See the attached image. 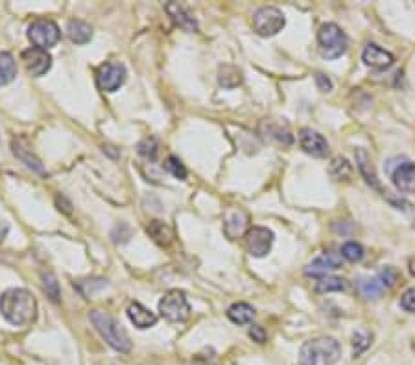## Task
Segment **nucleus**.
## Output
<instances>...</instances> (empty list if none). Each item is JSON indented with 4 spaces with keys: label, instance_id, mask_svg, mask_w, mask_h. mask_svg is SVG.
Listing matches in <instances>:
<instances>
[{
    "label": "nucleus",
    "instance_id": "obj_1",
    "mask_svg": "<svg viewBox=\"0 0 415 365\" xmlns=\"http://www.w3.org/2000/svg\"><path fill=\"white\" fill-rule=\"evenodd\" d=\"M0 314L13 326L30 325L37 316V301L25 288H11L0 296Z\"/></svg>",
    "mask_w": 415,
    "mask_h": 365
},
{
    "label": "nucleus",
    "instance_id": "obj_2",
    "mask_svg": "<svg viewBox=\"0 0 415 365\" xmlns=\"http://www.w3.org/2000/svg\"><path fill=\"white\" fill-rule=\"evenodd\" d=\"M341 356V347L334 338H316L307 341L299 352L301 365H334Z\"/></svg>",
    "mask_w": 415,
    "mask_h": 365
},
{
    "label": "nucleus",
    "instance_id": "obj_3",
    "mask_svg": "<svg viewBox=\"0 0 415 365\" xmlns=\"http://www.w3.org/2000/svg\"><path fill=\"white\" fill-rule=\"evenodd\" d=\"M89 319L109 347H113L119 352H129L131 350V340H129L128 332L117 323L114 317L102 310H93L89 314Z\"/></svg>",
    "mask_w": 415,
    "mask_h": 365
},
{
    "label": "nucleus",
    "instance_id": "obj_4",
    "mask_svg": "<svg viewBox=\"0 0 415 365\" xmlns=\"http://www.w3.org/2000/svg\"><path fill=\"white\" fill-rule=\"evenodd\" d=\"M320 52L325 60H338L347 52V35L334 22H327L317 32Z\"/></svg>",
    "mask_w": 415,
    "mask_h": 365
},
{
    "label": "nucleus",
    "instance_id": "obj_5",
    "mask_svg": "<svg viewBox=\"0 0 415 365\" xmlns=\"http://www.w3.org/2000/svg\"><path fill=\"white\" fill-rule=\"evenodd\" d=\"M159 312L170 323H185L190 317V305L181 290L166 291L159 301Z\"/></svg>",
    "mask_w": 415,
    "mask_h": 365
},
{
    "label": "nucleus",
    "instance_id": "obj_6",
    "mask_svg": "<svg viewBox=\"0 0 415 365\" xmlns=\"http://www.w3.org/2000/svg\"><path fill=\"white\" fill-rule=\"evenodd\" d=\"M28 39L32 41V45L35 48L48 50L52 46L58 45V41L61 37L60 26L55 25L54 20L50 19H37L28 26Z\"/></svg>",
    "mask_w": 415,
    "mask_h": 365
},
{
    "label": "nucleus",
    "instance_id": "obj_7",
    "mask_svg": "<svg viewBox=\"0 0 415 365\" xmlns=\"http://www.w3.org/2000/svg\"><path fill=\"white\" fill-rule=\"evenodd\" d=\"M284 25H286V19L282 15V11L272 6L261 8L253 15V30L261 37H273L284 28Z\"/></svg>",
    "mask_w": 415,
    "mask_h": 365
},
{
    "label": "nucleus",
    "instance_id": "obj_8",
    "mask_svg": "<svg viewBox=\"0 0 415 365\" xmlns=\"http://www.w3.org/2000/svg\"><path fill=\"white\" fill-rule=\"evenodd\" d=\"M273 240H275V237L268 227H258L257 225V227H251L246 232L247 251L251 257H266L268 253L272 251Z\"/></svg>",
    "mask_w": 415,
    "mask_h": 365
},
{
    "label": "nucleus",
    "instance_id": "obj_9",
    "mask_svg": "<svg viewBox=\"0 0 415 365\" xmlns=\"http://www.w3.org/2000/svg\"><path fill=\"white\" fill-rule=\"evenodd\" d=\"M98 87L105 93H114L119 91L120 87L126 81V67L120 63H105L98 69Z\"/></svg>",
    "mask_w": 415,
    "mask_h": 365
},
{
    "label": "nucleus",
    "instance_id": "obj_10",
    "mask_svg": "<svg viewBox=\"0 0 415 365\" xmlns=\"http://www.w3.org/2000/svg\"><path fill=\"white\" fill-rule=\"evenodd\" d=\"M20 60L25 63L26 70L35 78L45 76L50 70V67H52V55L48 54V50L35 48V46L25 50L22 55H20Z\"/></svg>",
    "mask_w": 415,
    "mask_h": 365
},
{
    "label": "nucleus",
    "instance_id": "obj_11",
    "mask_svg": "<svg viewBox=\"0 0 415 365\" xmlns=\"http://www.w3.org/2000/svg\"><path fill=\"white\" fill-rule=\"evenodd\" d=\"M299 146H301L303 152L312 155V157L322 159L329 155V142L325 140V137L310 128L301 129V133H299Z\"/></svg>",
    "mask_w": 415,
    "mask_h": 365
},
{
    "label": "nucleus",
    "instance_id": "obj_12",
    "mask_svg": "<svg viewBox=\"0 0 415 365\" xmlns=\"http://www.w3.org/2000/svg\"><path fill=\"white\" fill-rule=\"evenodd\" d=\"M341 267V255L334 251H325L320 257H316L305 270L308 277H327V273L336 272Z\"/></svg>",
    "mask_w": 415,
    "mask_h": 365
},
{
    "label": "nucleus",
    "instance_id": "obj_13",
    "mask_svg": "<svg viewBox=\"0 0 415 365\" xmlns=\"http://www.w3.org/2000/svg\"><path fill=\"white\" fill-rule=\"evenodd\" d=\"M164 10L183 32H188V34L198 32V20H196V17L192 15V11L188 10L187 6L179 4V2H169L164 6Z\"/></svg>",
    "mask_w": 415,
    "mask_h": 365
},
{
    "label": "nucleus",
    "instance_id": "obj_14",
    "mask_svg": "<svg viewBox=\"0 0 415 365\" xmlns=\"http://www.w3.org/2000/svg\"><path fill=\"white\" fill-rule=\"evenodd\" d=\"M362 61L367 65V67H373V69H388L393 65L395 58L391 52L384 50L382 46L375 45V43H369V45L364 48L362 52Z\"/></svg>",
    "mask_w": 415,
    "mask_h": 365
},
{
    "label": "nucleus",
    "instance_id": "obj_15",
    "mask_svg": "<svg viewBox=\"0 0 415 365\" xmlns=\"http://www.w3.org/2000/svg\"><path fill=\"white\" fill-rule=\"evenodd\" d=\"M11 150H13V155L17 159H20L26 166L34 170L35 173H41V175H45V166L41 163V159L32 152V148L28 146L25 138H13V142H11Z\"/></svg>",
    "mask_w": 415,
    "mask_h": 365
},
{
    "label": "nucleus",
    "instance_id": "obj_16",
    "mask_svg": "<svg viewBox=\"0 0 415 365\" xmlns=\"http://www.w3.org/2000/svg\"><path fill=\"white\" fill-rule=\"evenodd\" d=\"M126 314H128L129 321H131L137 328H140V331L150 328V326H154L155 323H157V314L150 310V308H146L144 305H140V303H131V305L128 306Z\"/></svg>",
    "mask_w": 415,
    "mask_h": 365
},
{
    "label": "nucleus",
    "instance_id": "obj_17",
    "mask_svg": "<svg viewBox=\"0 0 415 365\" xmlns=\"http://www.w3.org/2000/svg\"><path fill=\"white\" fill-rule=\"evenodd\" d=\"M393 185L399 192L415 194V163L400 164L393 172Z\"/></svg>",
    "mask_w": 415,
    "mask_h": 365
},
{
    "label": "nucleus",
    "instance_id": "obj_18",
    "mask_svg": "<svg viewBox=\"0 0 415 365\" xmlns=\"http://www.w3.org/2000/svg\"><path fill=\"white\" fill-rule=\"evenodd\" d=\"M247 223H249V218H247V214L244 213L242 208H235V211L228 213V216H225V222H223V231H225V234H228L231 240H235V238L242 237L244 232H246Z\"/></svg>",
    "mask_w": 415,
    "mask_h": 365
},
{
    "label": "nucleus",
    "instance_id": "obj_19",
    "mask_svg": "<svg viewBox=\"0 0 415 365\" xmlns=\"http://www.w3.org/2000/svg\"><path fill=\"white\" fill-rule=\"evenodd\" d=\"M146 232L150 234V238L154 240L155 244H159L161 247H170L173 244V231L169 223L161 222V220H152V222L146 225Z\"/></svg>",
    "mask_w": 415,
    "mask_h": 365
},
{
    "label": "nucleus",
    "instance_id": "obj_20",
    "mask_svg": "<svg viewBox=\"0 0 415 365\" xmlns=\"http://www.w3.org/2000/svg\"><path fill=\"white\" fill-rule=\"evenodd\" d=\"M67 35L74 45H87L93 39V28L85 20L72 19L67 25Z\"/></svg>",
    "mask_w": 415,
    "mask_h": 365
},
{
    "label": "nucleus",
    "instance_id": "obj_21",
    "mask_svg": "<svg viewBox=\"0 0 415 365\" xmlns=\"http://www.w3.org/2000/svg\"><path fill=\"white\" fill-rule=\"evenodd\" d=\"M356 164H358V170H360V173L366 178V181L369 182L371 187H375L376 190H381V182H378V179H376L375 168H373V163H371L369 153H367L364 148L356 150Z\"/></svg>",
    "mask_w": 415,
    "mask_h": 365
},
{
    "label": "nucleus",
    "instance_id": "obj_22",
    "mask_svg": "<svg viewBox=\"0 0 415 365\" xmlns=\"http://www.w3.org/2000/svg\"><path fill=\"white\" fill-rule=\"evenodd\" d=\"M262 129H264V133L266 137L273 138L275 142L284 144V146H290L294 140L292 133H290V129L286 126H282L281 122H273V120H268V122L262 124Z\"/></svg>",
    "mask_w": 415,
    "mask_h": 365
},
{
    "label": "nucleus",
    "instance_id": "obj_23",
    "mask_svg": "<svg viewBox=\"0 0 415 365\" xmlns=\"http://www.w3.org/2000/svg\"><path fill=\"white\" fill-rule=\"evenodd\" d=\"M228 317L235 325H249L255 317V308L247 303H235L228 308Z\"/></svg>",
    "mask_w": 415,
    "mask_h": 365
},
{
    "label": "nucleus",
    "instance_id": "obj_24",
    "mask_svg": "<svg viewBox=\"0 0 415 365\" xmlns=\"http://www.w3.org/2000/svg\"><path fill=\"white\" fill-rule=\"evenodd\" d=\"M17 76L15 58L10 52H0V87L11 84Z\"/></svg>",
    "mask_w": 415,
    "mask_h": 365
},
{
    "label": "nucleus",
    "instance_id": "obj_25",
    "mask_svg": "<svg viewBox=\"0 0 415 365\" xmlns=\"http://www.w3.org/2000/svg\"><path fill=\"white\" fill-rule=\"evenodd\" d=\"M242 72L232 67V65H223L220 67V72H218V81L222 85L223 89H235L238 85L242 84Z\"/></svg>",
    "mask_w": 415,
    "mask_h": 365
},
{
    "label": "nucleus",
    "instance_id": "obj_26",
    "mask_svg": "<svg viewBox=\"0 0 415 365\" xmlns=\"http://www.w3.org/2000/svg\"><path fill=\"white\" fill-rule=\"evenodd\" d=\"M329 173L334 181H349L353 178V166L349 161L343 157L332 159L331 166H329Z\"/></svg>",
    "mask_w": 415,
    "mask_h": 365
},
{
    "label": "nucleus",
    "instance_id": "obj_27",
    "mask_svg": "<svg viewBox=\"0 0 415 365\" xmlns=\"http://www.w3.org/2000/svg\"><path fill=\"white\" fill-rule=\"evenodd\" d=\"M358 290L366 299H381L382 293H384V286H382V282L378 281V277L375 279H360L358 281Z\"/></svg>",
    "mask_w": 415,
    "mask_h": 365
},
{
    "label": "nucleus",
    "instance_id": "obj_28",
    "mask_svg": "<svg viewBox=\"0 0 415 365\" xmlns=\"http://www.w3.org/2000/svg\"><path fill=\"white\" fill-rule=\"evenodd\" d=\"M347 290V281L341 279V277H322L320 281L316 282V291L317 293H329V291H345Z\"/></svg>",
    "mask_w": 415,
    "mask_h": 365
},
{
    "label": "nucleus",
    "instance_id": "obj_29",
    "mask_svg": "<svg viewBox=\"0 0 415 365\" xmlns=\"http://www.w3.org/2000/svg\"><path fill=\"white\" fill-rule=\"evenodd\" d=\"M41 282H43V290L46 291V296H48L54 303L60 301V297H61L60 282H58V279H55L54 273L52 272L41 273Z\"/></svg>",
    "mask_w": 415,
    "mask_h": 365
},
{
    "label": "nucleus",
    "instance_id": "obj_30",
    "mask_svg": "<svg viewBox=\"0 0 415 365\" xmlns=\"http://www.w3.org/2000/svg\"><path fill=\"white\" fill-rule=\"evenodd\" d=\"M137 152L140 157H144L146 161H152L154 163L159 155V142L155 137H146L143 138L137 146Z\"/></svg>",
    "mask_w": 415,
    "mask_h": 365
},
{
    "label": "nucleus",
    "instance_id": "obj_31",
    "mask_svg": "<svg viewBox=\"0 0 415 365\" xmlns=\"http://www.w3.org/2000/svg\"><path fill=\"white\" fill-rule=\"evenodd\" d=\"M340 255L349 262H360L364 258V247L358 242H345L341 246Z\"/></svg>",
    "mask_w": 415,
    "mask_h": 365
},
{
    "label": "nucleus",
    "instance_id": "obj_32",
    "mask_svg": "<svg viewBox=\"0 0 415 365\" xmlns=\"http://www.w3.org/2000/svg\"><path fill=\"white\" fill-rule=\"evenodd\" d=\"M163 166H164V170H166V172L172 173L173 178L179 179V181H185V179H187V175H188L187 168H185V164L181 163V161H179L178 157L170 155V157L166 159V161H164Z\"/></svg>",
    "mask_w": 415,
    "mask_h": 365
},
{
    "label": "nucleus",
    "instance_id": "obj_33",
    "mask_svg": "<svg viewBox=\"0 0 415 365\" xmlns=\"http://www.w3.org/2000/svg\"><path fill=\"white\" fill-rule=\"evenodd\" d=\"M378 281L382 282V286L384 288H393L399 281V272H397L395 267H384L381 273H378Z\"/></svg>",
    "mask_w": 415,
    "mask_h": 365
},
{
    "label": "nucleus",
    "instance_id": "obj_34",
    "mask_svg": "<svg viewBox=\"0 0 415 365\" xmlns=\"http://www.w3.org/2000/svg\"><path fill=\"white\" fill-rule=\"evenodd\" d=\"M369 334H366V332H355V334H353V349H355V356L362 354V352L369 347Z\"/></svg>",
    "mask_w": 415,
    "mask_h": 365
},
{
    "label": "nucleus",
    "instance_id": "obj_35",
    "mask_svg": "<svg viewBox=\"0 0 415 365\" xmlns=\"http://www.w3.org/2000/svg\"><path fill=\"white\" fill-rule=\"evenodd\" d=\"M400 306L404 308L406 312H411L415 314V290H406L400 297Z\"/></svg>",
    "mask_w": 415,
    "mask_h": 365
},
{
    "label": "nucleus",
    "instance_id": "obj_36",
    "mask_svg": "<svg viewBox=\"0 0 415 365\" xmlns=\"http://www.w3.org/2000/svg\"><path fill=\"white\" fill-rule=\"evenodd\" d=\"M314 78H316L317 89L322 91V93H331L332 87H334V85H332V79L329 78V76L322 74V72H317V74L314 76Z\"/></svg>",
    "mask_w": 415,
    "mask_h": 365
},
{
    "label": "nucleus",
    "instance_id": "obj_37",
    "mask_svg": "<svg viewBox=\"0 0 415 365\" xmlns=\"http://www.w3.org/2000/svg\"><path fill=\"white\" fill-rule=\"evenodd\" d=\"M249 336H251V340L257 341V343H266V340H268L266 331H264L261 325L249 326Z\"/></svg>",
    "mask_w": 415,
    "mask_h": 365
},
{
    "label": "nucleus",
    "instance_id": "obj_38",
    "mask_svg": "<svg viewBox=\"0 0 415 365\" xmlns=\"http://www.w3.org/2000/svg\"><path fill=\"white\" fill-rule=\"evenodd\" d=\"M8 232H10V223L0 218V244L4 242L6 237H8Z\"/></svg>",
    "mask_w": 415,
    "mask_h": 365
},
{
    "label": "nucleus",
    "instance_id": "obj_39",
    "mask_svg": "<svg viewBox=\"0 0 415 365\" xmlns=\"http://www.w3.org/2000/svg\"><path fill=\"white\" fill-rule=\"evenodd\" d=\"M410 273L415 275V258H410Z\"/></svg>",
    "mask_w": 415,
    "mask_h": 365
},
{
    "label": "nucleus",
    "instance_id": "obj_40",
    "mask_svg": "<svg viewBox=\"0 0 415 365\" xmlns=\"http://www.w3.org/2000/svg\"><path fill=\"white\" fill-rule=\"evenodd\" d=\"M414 227H415V222H414Z\"/></svg>",
    "mask_w": 415,
    "mask_h": 365
}]
</instances>
